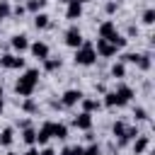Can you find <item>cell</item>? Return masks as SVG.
I'll return each instance as SVG.
<instances>
[{"label": "cell", "mask_w": 155, "mask_h": 155, "mask_svg": "<svg viewBox=\"0 0 155 155\" xmlns=\"http://www.w3.org/2000/svg\"><path fill=\"white\" fill-rule=\"evenodd\" d=\"M36 82H39V70H27V73H24V75L17 80V85H15V92H17L19 97H29V94L34 92Z\"/></svg>", "instance_id": "cell-1"}, {"label": "cell", "mask_w": 155, "mask_h": 155, "mask_svg": "<svg viewBox=\"0 0 155 155\" xmlns=\"http://www.w3.org/2000/svg\"><path fill=\"white\" fill-rule=\"evenodd\" d=\"M94 58H97V53H94V46L90 41H82V46L75 48V63L78 65H92Z\"/></svg>", "instance_id": "cell-2"}, {"label": "cell", "mask_w": 155, "mask_h": 155, "mask_svg": "<svg viewBox=\"0 0 155 155\" xmlns=\"http://www.w3.org/2000/svg\"><path fill=\"white\" fill-rule=\"evenodd\" d=\"M82 41H85V39H82V34H80L78 27H70V29L65 31V44H68L70 48H80Z\"/></svg>", "instance_id": "cell-3"}, {"label": "cell", "mask_w": 155, "mask_h": 155, "mask_svg": "<svg viewBox=\"0 0 155 155\" xmlns=\"http://www.w3.org/2000/svg\"><path fill=\"white\" fill-rule=\"evenodd\" d=\"M114 94H116V99H119V107H124V104H128V102L133 99V90H131L128 85H119V87L114 90Z\"/></svg>", "instance_id": "cell-4"}, {"label": "cell", "mask_w": 155, "mask_h": 155, "mask_svg": "<svg viewBox=\"0 0 155 155\" xmlns=\"http://www.w3.org/2000/svg\"><path fill=\"white\" fill-rule=\"evenodd\" d=\"M82 97H85V94H82L80 90H65V92H63L61 104H63V107H75V104H78Z\"/></svg>", "instance_id": "cell-5"}, {"label": "cell", "mask_w": 155, "mask_h": 155, "mask_svg": "<svg viewBox=\"0 0 155 155\" xmlns=\"http://www.w3.org/2000/svg\"><path fill=\"white\" fill-rule=\"evenodd\" d=\"M0 65L2 68H22L24 65V58H19V56H12V53H5V56H0Z\"/></svg>", "instance_id": "cell-6"}, {"label": "cell", "mask_w": 155, "mask_h": 155, "mask_svg": "<svg viewBox=\"0 0 155 155\" xmlns=\"http://www.w3.org/2000/svg\"><path fill=\"white\" fill-rule=\"evenodd\" d=\"M73 126H75V128H82V131H90V126H92V114H87V111L78 114V116L73 119Z\"/></svg>", "instance_id": "cell-7"}, {"label": "cell", "mask_w": 155, "mask_h": 155, "mask_svg": "<svg viewBox=\"0 0 155 155\" xmlns=\"http://www.w3.org/2000/svg\"><path fill=\"white\" fill-rule=\"evenodd\" d=\"M94 53H99V56L109 58V56H114V53H116V48H114L107 39H97V51H94Z\"/></svg>", "instance_id": "cell-8"}, {"label": "cell", "mask_w": 155, "mask_h": 155, "mask_svg": "<svg viewBox=\"0 0 155 155\" xmlns=\"http://www.w3.org/2000/svg\"><path fill=\"white\" fill-rule=\"evenodd\" d=\"M51 133H53V124L48 121V124H44L39 131H36V143H48V138H51Z\"/></svg>", "instance_id": "cell-9"}, {"label": "cell", "mask_w": 155, "mask_h": 155, "mask_svg": "<svg viewBox=\"0 0 155 155\" xmlns=\"http://www.w3.org/2000/svg\"><path fill=\"white\" fill-rule=\"evenodd\" d=\"M29 48H31V53H34L39 61H46V58H48V46H46L44 41H36V44H31Z\"/></svg>", "instance_id": "cell-10"}, {"label": "cell", "mask_w": 155, "mask_h": 155, "mask_svg": "<svg viewBox=\"0 0 155 155\" xmlns=\"http://www.w3.org/2000/svg\"><path fill=\"white\" fill-rule=\"evenodd\" d=\"M80 15H82V5H80L78 0H70V2H68V10H65V17H68V19H78Z\"/></svg>", "instance_id": "cell-11"}, {"label": "cell", "mask_w": 155, "mask_h": 155, "mask_svg": "<svg viewBox=\"0 0 155 155\" xmlns=\"http://www.w3.org/2000/svg\"><path fill=\"white\" fill-rule=\"evenodd\" d=\"M12 48H15V51H19V53H22V51H27V48H29L27 36H24V34H15V36H12Z\"/></svg>", "instance_id": "cell-12"}, {"label": "cell", "mask_w": 155, "mask_h": 155, "mask_svg": "<svg viewBox=\"0 0 155 155\" xmlns=\"http://www.w3.org/2000/svg\"><path fill=\"white\" fill-rule=\"evenodd\" d=\"M111 131H114V136L119 138V145H126V143H128V138H126V126H124L121 121H116Z\"/></svg>", "instance_id": "cell-13"}, {"label": "cell", "mask_w": 155, "mask_h": 155, "mask_svg": "<svg viewBox=\"0 0 155 155\" xmlns=\"http://www.w3.org/2000/svg\"><path fill=\"white\" fill-rule=\"evenodd\" d=\"M114 31H116L114 22H109V19H107V22H102V24H99V39H109Z\"/></svg>", "instance_id": "cell-14"}, {"label": "cell", "mask_w": 155, "mask_h": 155, "mask_svg": "<svg viewBox=\"0 0 155 155\" xmlns=\"http://www.w3.org/2000/svg\"><path fill=\"white\" fill-rule=\"evenodd\" d=\"M48 19H51V17H48L46 12H36V17H34V27H36V29H46V27L51 24Z\"/></svg>", "instance_id": "cell-15"}, {"label": "cell", "mask_w": 155, "mask_h": 155, "mask_svg": "<svg viewBox=\"0 0 155 155\" xmlns=\"http://www.w3.org/2000/svg\"><path fill=\"white\" fill-rule=\"evenodd\" d=\"M51 138H58V140L68 138V126H65V124H53V133H51Z\"/></svg>", "instance_id": "cell-16"}, {"label": "cell", "mask_w": 155, "mask_h": 155, "mask_svg": "<svg viewBox=\"0 0 155 155\" xmlns=\"http://www.w3.org/2000/svg\"><path fill=\"white\" fill-rule=\"evenodd\" d=\"M107 41H109V44H111V46H114V48H124V46H126V41H128V39H124V36H121V34H119V31H114V34H111V36H109V39H107Z\"/></svg>", "instance_id": "cell-17"}, {"label": "cell", "mask_w": 155, "mask_h": 155, "mask_svg": "<svg viewBox=\"0 0 155 155\" xmlns=\"http://www.w3.org/2000/svg\"><path fill=\"white\" fill-rule=\"evenodd\" d=\"M80 102H82V109H85L87 114H92V111H97V109L102 107V102H97V99H85V97H82Z\"/></svg>", "instance_id": "cell-18"}, {"label": "cell", "mask_w": 155, "mask_h": 155, "mask_svg": "<svg viewBox=\"0 0 155 155\" xmlns=\"http://www.w3.org/2000/svg\"><path fill=\"white\" fill-rule=\"evenodd\" d=\"M136 65H138L140 70H150V65H153L150 53H140V56H138V61H136Z\"/></svg>", "instance_id": "cell-19"}, {"label": "cell", "mask_w": 155, "mask_h": 155, "mask_svg": "<svg viewBox=\"0 0 155 155\" xmlns=\"http://www.w3.org/2000/svg\"><path fill=\"white\" fill-rule=\"evenodd\" d=\"M44 68H46L48 73L58 70V68H61V58H46V61H44Z\"/></svg>", "instance_id": "cell-20"}, {"label": "cell", "mask_w": 155, "mask_h": 155, "mask_svg": "<svg viewBox=\"0 0 155 155\" xmlns=\"http://www.w3.org/2000/svg\"><path fill=\"white\" fill-rule=\"evenodd\" d=\"M22 140H24V143H29V145H34V143H36V131H34V128H24Z\"/></svg>", "instance_id": "cell-21"}, {"label": "cell", "mask_w": 155, "mask_h": 155, "mask_svg": "<svg viewBox=\"0 0 155 155\" xmlns=\"http://www.w3.org/2000/svg\"><path fill=\"white\" fill-rule=\"evenodd\" d=\"M148 143H150L148 136H138V140H136V155H140V153L148 148Z\"/></svg>", "instance_id": "cell-22"}, {"label": "cell", "mask_w": 155, "mask_h": 155, "mask_svg": "<svg viewBox=\"0 0 155 155\" xmlns=\"http://www.w3.org/2000/svg\"><path fill=\"white\" fill-rule=\"evenodd\" d=\"M44 5H46V0H29L24 10H29V12H39V10L44 7Z\"/></svg>", "instance_id": "cell-23"}, {"label": "cell", "mask_w": 155, "mask_h": 155, "mask_svg": "<svg viewBox=\"0 0 155 155\" xmlns=\"http://www.w3.org/2000/svg\"><path fill=\"white\" fill-rule=\"evenodd\" d=\"M12 136H15L12 128H5V131L0 133V145H10V143H12Z\"/></svg>", "instance_id": "cell-24"}, {"label": "cell", "mask_w": 155, "mask_h": 155, "mask_svg": "<svg viewBox=\"0 0 155 155\" xmlns=\"http://www.w3.org/2000/svg\"><path fill=\"white\" fill-rule=\"evenodd\" d=\"M111 75H114V78H124V75H126L124 63H114V65H111Z\"/></svg>", "instance_id": "cell-25"}, {"label": "cell", "mask_w": 155, "mask_h": 155, "mask_svg": "<svg viewBox=\"0 0 155 155\" xmlns=\"http://www.w3.org/2000/svg\"><path fill=\"white\" fill-rule=\"evenodd\" d=\"M10 15V2L7 0H0V19H5Z\"/></svg>", "instance_id": "cell-26"}, {"label": "cell", "mask_w": 155, "mask_h": 155, "mask_svg": "<svg viewBox=\"0 0 155 155\" xmlns=\"http://www.w3.org/2000/svg\"><path fill=\"white\" fill-rule=\"evenodd\" d=\"M143 22H145V24H153V22H155V10H145V12H143Z\"/></svg>", "instance_id": "cell-27"}, {"label": "cell", "mask_w": 155, "mask_h": 155, "mask_svg": "<svg viewBox=\"0 0 155 155\" xmlns=\"http://www.w3.org/2000/svg\"><path fill=\"white\" fill-rule=\"evenodd\" d=\"M133 116H136V121H143V119H148V114H145V109H143V107H136Z\"/></svg>", "instance_id": "cell-28"}, {"label": "cell", "mask_w": 155, "mask_h": 155, "mask_svg": "<svg viewBox=\"0 0 155 155\" xmlns=\"http://www.w3.org/2000/svg\"><path fill=\"white\" fill-rule=\"evenodd\" d=\"M24 111H36V104H34V99H24Z\"/></svg>", "instance_id": "cell-29"}, {"label": "cell", "mask_w": 155, "mask_h": 155, "mask_svg": "<svg viewBox=\"0 0 155 155\" xmlns=\"http://www.w3.org/2000/svg\"><path fill=\"white\" fill-rule=\"evenodd\" d=\"M82 155H99V145H90V148H85Z\"/></svg>", "instance_id": "cell-30"}, {"label": "cell", "mask_w": 155, "mask_h": 155, "mask_svg": "<svg viewBox=\"0 0 155 155\" xmlns=\"http://www.w3.org/2000/svg\"><path fill=\"white\" fill-rule=\"evenodd\" d=\"M138 56H140V53H126V56H124V61H126V63H136V61H138Z\"/></svg>", "instance_id": "cell-31"}, {"label": "cell", "mask_w": 155, "mask_h": 155, "mask_svg": "<svg viewBox=\"0 0 155 155\" xmlns=\"http://www.w3.org/2000/svg\"><path fill=\"white\" fill-rule=\"evenodd\" d=\"M68 150H70V155H82L85 148H82V145H73V148H68Z\"/></svg>", "instance_id": "cell-32"}, {"label": "cell", "mask_w": 155, "mask_h": 155, "mask_svg": "<svg viewBox=\"0 0 155 155\" xmlns=\"http://www.w3.org/2000/svg\"><path fill=\"white\" fill-rule=\"evenodd\" d=\"M107 12H109V15L116 12V2H107Z\"/></svg>", "instance_id": "cell-33"}, {"label": "cell", "mask_w": 155, "mask_h": 155, "mask_svg": "<svg viewBox=\"0 0 155 155\" xmlns=\"http://www.w3.org/2000/svg\"><path fill=\"white\" fill-rule=\"evenodd\" d=\"M15 15H17V17H22V15H24V7H22V5H17V7H15Z\"/></svg>", "instance_id": "cell-34"}, {"label": "cell", "mask_w": 155, "mask_h": 155, "mask_svg": "<svg viewBox=\"0 0 155 155\" xmlns=\"http://www.w3.org/2000/svg\"><path fill=\"white\" fill-rule=\"evenodd\" d=\"M39 155H56V153H53V150H51V148H44V150H41V153H39Z\"/></svg>", "instance_id": "cell-35"}, {"label": "cell", "mask_w": 155, "mask_h": 155, "mask_svg": "<svg viewBox=\"0 0 155 155\" xmlns=\"http://www.w3.org/2000/svg\"><path fill=\"white\" fill-rule=\"evenodd\" d=\"M24 155H39V150H34V148H29V150H27Z\"/></svg>", "instance_id": "cell-36"}, {"label": "cell", "mask_w": 155, "mask_h": 155, "mask_svg": "<svg viewBox=\"0 0 155 155\" xmlns=\"http://www.w3.org/2000/svg\"><path fill=\"white\" fill-rule=\"evenodd\" d=\"M2 109H5V104H2V99H0V114H2Z\"/></svg>", "instance_id": "cell-37"}, {"label": "cell", "mask_w": 155, "mask_h": 155, "mask_svg": "<svg viewBox=\"0 0 155 155\" xmlns=\"http://www.w3.org/2000/svg\"><path fill=\"white\" fill-rule=\"evenodd\" d=\"M78 2H80V5H85V2H90V0H78Z\"/></svg>", "instance_id": "cell-38"}, {"label": "cell", "mask_w": 155, "mask_h": 155, "mask_svg": "<svg viewBox=\"0 0 155 155\" xmlns=\"http://www.w3.org/2000/svg\"><path fill=\"white\" fill-rule=\"evenodd\" d=\"M0 99H2V85H0Z\"/></svg>", "instance_id": "cell-39"}, {"label": "cell", "mask_w": 155, "mask_h": 155, "mask_svg": "<svg viewBox=\"0 0 155 155\" xmlns=\"http://www.w3.org/2000/svg\"><path fill=\"white\" fill-rule=\"evenodd\" d=\"M61 2H65V5H68V2H70V0H61Z\"/></svg>", "instance_id": "cell-40"}, {"label": "cell", "mask_w": 155, "mask_h": 155, "mask_svg": "<svg viewBox=\"0 0 155 155\" xmlns=\"http://www.w3.org/2000/svg\"><path fill=\"white\" fill-rule=\"evenodd\" d=\"M7 155H15V153H7Z\"/></svg>", "instance_id": "cell-41"}]
</instances>
